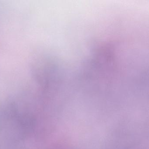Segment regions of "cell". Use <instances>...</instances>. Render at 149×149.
<instances>
[{"label":"cell","mask_w":149,"mask_h":149,"mask_svg":"<svg viewBox=\"0 0 149 149\" xmlns=\"http://www.w3.org/2000/svg\"><path fill=\"white\" fill-rule=\"evenodd\" d=\"M141 29H140V30H141Z\"/></svg>","instance_id":"3"},{"label":"cell","mask_w":149,"mask_h":149,"mask_svg":"<svg viewBox=\"0 0 149 149\" xmlns=\"http://www.w3.org/2000/svg\"><path fill=\"white\" fill-rule=\"evenodd\" d=\"M46 31H47V30H46ZM45 38H46V36H44V39H45Z\"/></svg>","instance_id":"2"},{"label":"cell","mask_w":149,"mask_h":149,"mask_svg":"<svg viewBox=\"0 0 149 149\" xmlns=\"http://www.w3.org/2000/svg\"><path fill=\"white\" fill-rule=\"evenodd\" d=\"M88 12H89V10H88ZM88 12H88V14H87V16H88V14L89 13ZM87 12H86V13H87ZM87 17H86V18H87ZM86 19H85V20H86ZM85 21H84V22H85ZM84 24H83V25H84ZM83 26H82V27H83ZM81 32H80V33H81ZM80 34H79V35H80ZM79 36H78V37H79ZM78 38H77V39H78ZM77 41H76V42H77ZM75 45H76V44H75ZM74 47H75V46H74ZM73 50H74V49H73ZM73 52H72V53H73Z\"/></svg>","instance_id":"1"}]
</instances>
